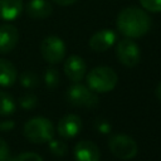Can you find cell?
I'll return each instance as SVG.
<instances>
[{
  "instance_id": "obj_21",
  "label": "cell",
  "mask_w": 161,
  "mask_h": 161,
  "mask_svg": "<svg viewBox=\"0 0 161 161\" xmlns=\"http://www.w3.org/2000/svg\"><path fill=\"white\" fill-rule=\"evenodd\" d=\"M141 6L151 13H160L161 11V0H140Z\"/></svg>"
},
{
  "instance_id": "obj_27",
  "label": "cell",
  "mask_w": 161,
  "mask_h": 161,
  "mask_svg": "<svg viewBox=\"0 0 161 161\" xmlns=\"http://www.w3.org/2000/svg\"><path fill=\"white\" fill-rule=\"evenodd\" d=\"M155 93H156V97L161 101V83H158V86L156 87V91H155Z\"/></svg>"
},
{
  "instance_id": "obj_10",
  "label": "cell",
  "mask_w": 161,
  "mask_h": 161,
  "mask_svg": "<svg viewBox=\"0 0 161 161\" xmlns=\"http://www.w3.org/2000/svg\"><path fill=\"white\" fill-rule=\"evenodd\" d=\"M82 130V119L77 114H67L62 117L57 125V132L63 138H72Z\"/></svg>"
},
{
  "instance_id": "obj_15",
  "label": "cell",
  "mask_w": 161,
  "mask_h": 161,
  "mask_svg": "<svg viewBox=\"0 0 161 161\" xmlns=\"http://www.w3.org/2000/svg\"><path fill=\"white\" fill-rule=\"evenodd\" d=\"M18 77L15 65L4 58H0V86L1 87H10L15 83Z\"/></svg>"
},
{
  "instance_id": "obj_23",
  "label": "cell",
  "mask_w": 161,
  "mask_h": 161,
  "mask_svg": "<svg viewBox=\"0 0 161 161\" xmlns=\"http://www.w3.org/2000/svg\"><path fill=\"white\" fill-rule=\"evenodd\" d=\"M0 161H11V153H10L9 145L1 137H0Z\"/></svg>"
},
{
  "instance_id": "obj_22",
  "label": "cell",
  "mask_w": 161,
  "mask_h": 161,
  "mask_svg": "<svg viewBox=\"0 0 161 161\" xmlns=\"http://www.w3.org/2000/svg\"><path fill=\"white\" fill-rule=\"evenodd\" d=\"M11 161H43V158L35 152H23L11 158Z\"/></svg>"
},
{
  "instance_id": "obj_18",
  "label": "cell",
  "mask_w": 161,
  "mask_h": 161,
  "mask_svg": "<svg viewBox=\"0 0 161 161\" xmlns=\"http://www.w3.org/2000/svg\"><path fill=\"white\" fill-rule=\"evenodd\" d=\"M20 84L24 87V88H28V89H31V88H35L38 84H39V78L38 75L31 72V70H25L20 74Z\"/></svg>"
},
{
  "instance_id": "obj_12",
  "label": "cell",
  "mask_w": 161,
  "mask_h": 161,
  "mask_svg": "<svg viewBox=\"0 0 161 161\" xmlns=\"http://www.w3.org/2000/svg\"><path fill=\"white\" fill-rule=\"evenodd\" d=\"M19 40V31L13 24L0 25V53L5 54L11 52Z\"/></svg>"
},
{
  "instance_id": "obj_6",
  "label": "cell",
  "mask_w": 161,
  "mask_h": 161,
  "mask_svg": "<svg viewBox=\"0 0 161 161\" xmlns=\"http://www.w3.org/2000/svg\"><path fill=\"white\" fill-rule=\"evenodd\" d=\"M111 152L119 160H131L137 155L138 146L136 141L127 135H114L109 140Z\"/></svg>"
},
{
  "instance_id": "obj_16",
  "label": "cell",
  "mask_w": 161,
  "mask_h": 161,
  "mask_svg": "<svg viewBox=\"0 0 161 161\" xmlns=\"http://www.w3.org/2000/svg\"><path fill=\"white\" fill-rule=\"evenodd\" d=\"M15 109H16V104L14 98L9 93L0 91V116L13 114Z\"/></svg>"
},
{
  "instance_id": "obj_4",
  "label": "cell",
  "mask_w": 161,
  "mask_h": 161,
  "mask_svg": "<svg viewBox=\"0 0 161 161\" xmlns=\"http://www.w3.org/2000/svg\"><path fill=\"white\" fill-rule=\"evenodd\" d=\"M67 101L75 107H96L99 102L97 94L88 87L79 84L78 82L70 86L65 93Z\"/></svg>"
},
{
  "instance_id": "obj_17",
  "label": "cell",
  "mask_w": 161,
  "mask_h": 161,
  "mask_svg": "<svg viewBox=\"0 0 161 161\" xmlns=\"http://www.w3.org/2000/svg\"><path fill=\"white\" fill-rule=\"evenodd\" d=\"M59 72L55 68H48L44 73V83L48 87V89L53 91L59 86Z\"/></svg>"
},
{
  "instance_id": "obj_20",
  "label": "cell",
  "mask_w": 161,
  "mask_h": 161,
  "mask_svg": "<svg viewBox=\"0 0 161 161\" xmlns=\"http://www.w3.org/2000/svg\"><path fill=\"white\" fill-rule=\"evenodd\" d=\"M19 104L23 109H33L38 104V98H36V96L28 93L19 98Z\"/></svg>"
},
{
  "instance_id": "obj_1",
  "label": "cell",
  "mask_w": 161,
  "mask_h": 161,
  "mask_svg": "<svg viewBox=\"0 0 161 161\" xmlns=\"http://www.w3.org/2000/svg\"><path fill=\"white\" fill-rule=\"evenodd\" d=\"M118 31L126 38L136 39L146 35L151 29V18L148 14L137 6L122 9L116 19Z\"/></svg>"
},
{
  "instance_id": "obj_19",
  "label": "cell",
  "mask_w": 161,
  "mask_h": 161,
  "mask_svg": "<svg viewBox=\"0 0 161 161\" xmlns=\"http://www.w3.org/2000/svg\"><path fill=\"white\" fill-rule=\"evenodd\" d=\"M49 142V150L53 155L55 156H65L67 152H68V146L64 141H60V140H55V138H52Z\"/></svg>"
},
{
  "instance_id": "obj_13",
  "label": "cell",
  "mask_w": 161,
  "mask_h": 161,
  "mask_svg": "<svg viewBox=\"0 0 161 161\" xmlns=\"http://www.w3.org/2000/svg\"><path fill=\"white\" fill-rule=\"evenodd\" d=\"M25 11L33 19H45L52 15L53 6L48 0H29Z\"/></svg>"
},
{
  "instance_id": "obj_9",
  "label": "cell",
  "mask_w": 161,
  "mask_h": 161,
  "mask_svg": "<svg viewBox=\"0 0 161 161\" xmlns=\"http://www.w3.org/2000/svg\"><path fill=\"white\" fill-rule=\"evenodd\" d=\"M117 35L111 29H102L89 38V48L94 52H106L116 43Z\"/></svg>"
},
{
  "instance_id": "obj_8",
  "label": "cell",
  "mask_w": 161,
  "mask_h": 161,
  "mask_svg": "<svg viewBox=\"0 0 161 161\" xmlns=\"http://www.w3.org/2000/svg\"><path fill=\"white\" fill-rule=\"evenodd\" d=\"M86 72H87V64L82 57L73 54L67 58L64 63V73L67 78L70 79L73 83L80 82L84 78Z\"/></svg>"
},
{
  "instance_id": "obj_5",
  "label": "cell",
  "mask_w": 161,
  "mask_h": 161,
  "mask_svg": "<svg viewBox=\"0 0 161 161\" xmlns=\"http://www.w3.org/2000/svg\"><path fill=\"white\" fill-rule=\"evenodd\" d=\"M65 44L57 35H49L44 38L40 43V53L42 57L49 64H58L65 57Z\"/></svg>"
},
{
  "instance_id": "obj_3",
  "label": "cell",
  "mask_w": 161,
  "mask_h": 161,
  "mask_svg": "<svg viewBox=\"0 0 161 161\" xmlns=\"http://www.w3.org/2000/svg\"><path fill=\"white\" fill-rule=\"evenodd\" d=\"M23 133L33 143H45L54 137V126L45 117H34L24 125Z\"/></svg>"
},
{
  "instance_id": "obj_11",
  "label": "cell",
  "mask_w": 161,
  "mask_h": 161,
  "mask_svg": "<svg viewBox=\"0 0 161 161\" xmlns=\"http://www.w3.org/2000/svg\"><path fill=\"white\" fill-rule=\"evenodd\" d=\"M74 157L77 161H99L101 151L92 141L82 140L74 146Z\"/></svg>"
},
{
  "instance_id": "obj_26",
  "label": "cell",
  "mask_w": 161,
  "mask_h": 161,
  "mask_svg": "<svg viewBox=\"0 0 161 161\" xmlns=\"http://www.w3.org/2000/svg\"><path fill=\"white\" fill-rule=\"evenodd\" d=\"M55 4L60 5V6H68V5H72L74 4L77 0H53Z\"/></svg>"
},
{
  "instance_id": "obj_2",
  "label": "cell",
  "mask_w": 161,
  "mask_h": 161,
  "mask_svg": "<svg viewBox=\"0 0 161 161\" xmlns=\"http://www.w3.org/2000/svg\"><path fill=\"white\" fill-rule=\"evenodd\" d=\"M87 86L94 93H107L111 92L118 82L117 73L111 67H96L86 75Z\"/></svg>"
},
{
  "instance_id": "obj_7",
  "label": "cell",
  "mask_w": 161,
  "mask_h": 161,
  "mask_svg": "<svg viewBox=\"0 0 161 161\" xmlns=\"http://www.w3.org/2000/svg\"><path fill=\"white\" fill-rule=\"evenodd\" d=\"M116 55H117L118 62L128 68L136 67L141 60L140 47L131 38H125L117 43Z\"/></svg>"
},
{
  "instance_id": "obj_25",
  "label": "cell",
  "mask_w": 161,
  "mask_h": 161,
  "mask_svg": "<svg viewBox=\"0 0 161 161\" xmlns=\"http://www.w3.org/2000/svg\"><path fill=\"white\" fill-rule=\"evenodd\" d=\"M15 127V122L11 119L0 121V132H10Z\"/></svg>"
},
{
  "instance_id": "obj_24",
  "label": "cell",
  "mask_w": 161,
  "mask_h": 161,
  "mask_svg": "<svg viewBox=\"0 0 161 161\" xmlns=\"http://www.w3.org/2000/svg\"><path fill=\"white\" fill-rule=\"evenodd\" d=\"M96 130H97L99 133L107 135V133L111 132L112 126H111V123H109L108 121H106V119H98V121L96 122Z\"/></svg>"
},
{
  "instance_id": "obj_14",
  "label": "cell",
  "mask_w": 161,
  "mask_h": 161,
  "mask_svg": "<svg viewBox=\"0 0 161 161\" xmlns=\"http://www.w3.org/2000/svg\"><path fill=\"white\" fill-rule=\"evenodd\" d=\"M24 9L23 0H0V19L5 21L15 20Z\"/></svg>"
}]
</instances>
